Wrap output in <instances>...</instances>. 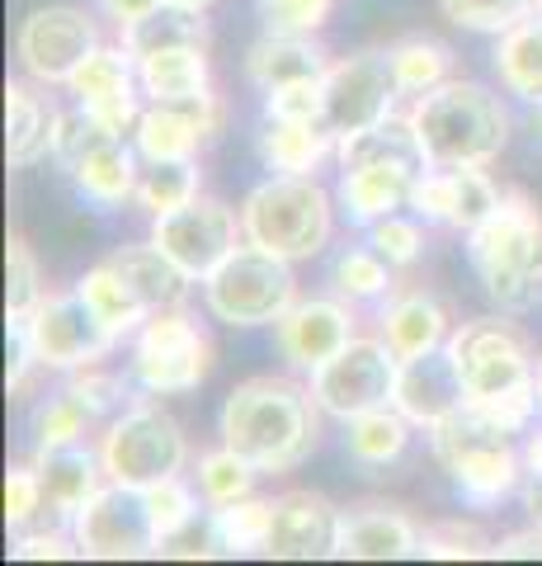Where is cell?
Returning <instances> with one entry per match:
<instances>
[{"instance_id":"7bdbcfd3","label":"cell","mask_w":542,"mask_h":566,"mask_svg":"<svg viewBox=\"0 0 542 566\" xmlns=\"http://www.w3.org/2000/svg\"><path fill=\"white\" fill-rule=\"evenodd\" d=\"M542 6V0H439L444 20L471 33H504Z\"/></svg>"},{"instance_id":"d6a6232c","label":"cell","mask_w":542,"mask_h":566,"mask_svg":"<svg viewBox=\"0 0 542 566\" xmlns=\"http://www.w3.org/2000/svg\"><path fill=\"white\" fill-rule=\"evenodd\" d=\"M137 81H142L147 99H184L213 91L208 85V48H170L137 57Z\"/></svg>"},{"instance_id":"ac0fdd59","label":"cell","mask_w":542,"mask_h":566,"mask_svg":"<svg viewBox=\"0 0 542 566\" xmlns=\"http://www.w3.org/2000/svg\"><path fill=\"white\" fill-rule=\"evenodd\" d=\"M66 91L76 95V104L95 123H104L109 133H132L142 118V81H137V62L128 57V48H99L85 57V66L66 81Z\"/></svg>"},{"instance_id":"bcb514c9","label":"cell","mask_w":542,"mask_h":566,"mask_svg":"<svg viewBox=\"0 0 542 566\" xmlns=\"http://www.w3.org/2000/svg\"><path fill=\"white\" fill-rule=\"evenodd\" d=\"M491 543L477 524H463V520H444L419 534V557H444V562H471V557H486Z\"/></svg>"},{"instance_id":"e0dca14e","label":"cell","mask_w":542,"mask_h":566,"mask_svg":"<svg viewBox=\"0 0 542 566\" xmlns=\"http://www.w3.org/2000/svg\"><path fill=\"white\" fill-rule=\"evenodd\" d=\"M500 193L504 189H496L486 166H429L415 180L411 212L425 222L453 227V232H471L496 212Z\"/></svg>"},{"instance_id":"4fadbf2b","label":"cell","mask_w":542,"mask_h":566,"mask_svg":"<svg viewBox=\"0 0 542 566\" xmlns=\"http://www.w3.org/2000/svg\"><path fill=\"white\" fill-rule=\"evenodd\" d=\"M10 331L24 335L39 368H57V374H76L85 364H99L118 345L81 293L43 297L24 322H10Z\"/></svg>"},{"instance_id":"f546056e","label":"cell","mask_w":542,"mask_h":566,"mask_svg":"<svg viewBox=\"0 0 542 566\" xmlns=\"http://www.w3.org/2000/svg\"><path fill=\"white\" fill-rule=\"evenodd\" d=\"M109 264L118 274H124V283L137 293V303H142L147 312H161V307H180V297L189 289L184 270L174 264L156 241H137V245H118V251L109 255Z\"/></svg>"},{"instance_id":"ee69618b","label":"cell","mask_w":542,"mask_h":566,"mask_svg":"<svg viewBox=\"0 0 542 566\" xmlns=\"http://www.w3.org/2000/svg\"><path fill=\"white\" fill-rule=\"evenodd\" d=\"M39 303H43L39 260H33L24 237H10V245H6V316L10 322H24Z\"/></svg>"},{"instance_id":"db71d44e","label":"cell","mask_w":542,"mask_h":566,"mask_svg":"<svg viewBox=\"0 0 542 566\" xmlns=\"http://www.w3.org/2000/svg\"><path fill=\"white\" fill-rule=\"evenodd\" d=\"M523 510H529V520L542 524V430L529 434V444H523Z\"/></svg>"},{"instance_id":"6da1fadb","label":"cell","mask_w":542,"mask_h":566,"mask_svg":"<svg viewBox=\"0 0 542 566\" xmlns=\"http://www.w3.org/2000/svg\"><path fill=\"white\" fill-rule=\"evenodd\" d=\"M317 397L311 387H297L293 378H246L222 401V444L236 449L259 472H288L307 463L317 449Z\"/></svg>"},{"instance_id":"f35d334b","label":"cell","mask_w":542,"mask_h":566,"mask_svg":"<svg viewBox=\"0 0 542 566\" xmlns=\"http://www.w3.org/2000/svg\"><path fill=\"white\" fill-rule=\"evenodd\" d=\"M392 71H396L401 95H425V91H434V85L448 81L453 52L439 39H425V33H415V39L392 43Z\"/></svg>"},{"instance_id":"4dcf8cb0","label":"cell","mask_w":542,"mask_h":566,"mask_svg":"<svg viewBox=\"0 0 542 566\" xmlns=\"http://www.w3.org/2000/svg\"><path fill=\"white\" fill-rule=\"evenodd\" d=\"M496 76L510 95L542 104V6L514 29L496 33Z\"/></svg>"},{"instance_id":"484cf974","label":"cell","mask_w":542,"mask_h":566,"mask_svg":"<svg viewBox=\"0 0 542 566\" xmlns=\"http://www.w3.org/2000/svg\"><path fill=\"white\" fill-rule=\"evenodd\" d=\"M255 151L274 175H311L326 156H336V133L321 118H269L259 123Z\"/></svg>"},{"instance_id":"52a82bcc","label":"cell","mask_w":542,"mask_h":566,"mask_svg":"<svg viewBox=\"0 0 542 566\" xmlns=\"http://www.w3.org/2000/svg\"><path fill=\"white\" fill-rule=\"evenodd\" d=\"M297 303L293 260L265 251L255 241H241L213 274L203 279V307L222 326H274Z\"/></svg>"},{"instance_id":"8fae6325","label":"cell","mask_w":542,"mask_h":566,"mask_svg":"<svg viewBox=\"0 0 542 566\" xmlns=\"http://www.w3.org/2000/svg\"><path fill=\"white\" fill-rule=\"evenodd\" d=\"M396 374H401V359L382 335L378 340L354 335L340 354H330L321 368H311V397H317L326 416L354 420L363 411H378V406H392Z\"/></svg>"},{"instance_id":"3957f363","label":"cell","mask_w":542,"mask_h":566,"mask_svg":"<svg viewBox=\"0 0 542 566\" xmlns=\"http://www.w3.org/2000/svg\"><path fill=\"white\" fill-rule=\"evenodd\" d=\"M467 264L500 312H529L542 297V212L529 193L504 189L496 212L467 232Z\"/></svg>"},{"instance_id":"9a60e30c","label":"cell","mask_w":542,"mask_h":566,"mask_svg":"<svg viewBox=\"0 0 542 566\" xmlns=\"http://www.w3.org/2000/svg\"><path fill=\"white\" fill-rule=\"evenodd\" d=\"M151 241L180 264L189 283H203L241 241H246V232H241V218L222 199L199 193L194 203L151 218Z\"/></svg>"},{"instance_id":"91938a15","label":"cell","mask_w":542,"mask_h":566,"mask_svg":"<svg viewBox=\"0 0 542 566\" xmlns=\"http://www.w3.org/2000/svg\"><path fill=\"white\" fill-rule=\"evenodd\" d=\"M538 397H542V354H538Z\"/></svg>"},{"instance_id":"9c48e42d","label":"cell","mask_w":542,"mask_h":566,"mask_svg":"<svg viewBox=\"0 0 542 566\" xmlns=\"http://www.w3.org/2000/svg\"><path fill=\"white\" fill-rule=\"evenodd\" d=\"M213 368V340L184 307H161L137 326L132 340V382L151 397L194 392Z\"/></svg>"},{"instance_id":"ba28073f","label":"cell","mask_w":542,"mask_h":566,"mask_svg":"<svg viewBox=\"0 0 542 566\" xmlns=\"http://www.w3.org/2000/svg\"><path fill=\"white\" fill-rule=\"evenodd\" d=\"M52 161H57L85 203L95 208H118L137 199V147H128L118 133L76 109L57 114V137H52Z\"/></svg>"},{"instance_id":"c3c4849f","label":"cell","mask_w":542,"mask_h":566,"mask_svg":"<svg viewBox=\"0 0 542 566\" xmlns=\"http://www.w3.org/2000/svg\"><path fill=\"white\" fill-rule=\"evenodd\" d=\"M369 245L387 260V264H415L419 251H425V232H419V222L401 218V212H392V218H378L369 227Z\"/></svg>"},{"instance_id":"d4e9b609","label":"cell","mask_w":542,"mask_h":566,"mask_svg":"<svg viewBox=\"0 0 542 566\" xmlns=\"http://www.w3.org/2000/svg\"><path fill=\"white\" fill-rule=\"evenodd\" d=\"M336 161L340 170H354V166H401L411 175H425L429 170V151L419 142L411 114H387L373 128H363L354 137H340L336 142Z\"/></svg>"},{"instance_id":"d6986e66","label":"cell","mask_w":542,"mask_h":566,"mask_svg":"<svg viewBox=\"0 0 542 566\" xmlns=\"http://www.w3.org/2000/svg\"><path fill=\"white\" fill-rule=\"evenodd\" d=\"M340 538V510L317 491H284L274 495V515H269V543L265 557L278 562H317L336 557Z\"/></svg>"},{"instance_id":"2e32d148","label":"cell","mask_w":542,"mask_h":566,"mask_svg":"<svg viewBox=\"0 0 542 566\" xmlns=\"http://www.w3.org/2000/svg\"><path fill=\"white\" fill-rule=\"evenodd\" d=\"M99 48L104 43L95 20L76 6H39L20 24V39H14L24 76L39 85H66Z\"/></svg>"},{"instance_id":"681fc988","label":"cell","mask_w":542,"mask_h":566,"mask_svg":"<svg viewBox=\"0 0 542 566\" xmlns=\"http://www.w3.org/2000/svg\"><path fill=\"white\" fill-rule=\"evenodd\" d=\"M47 515V495H43V476L39 468H10L6 472V524L10 528H29L33 520Z\"/></svg>"},{"instance_id":"5b68a950","label":"cell","mask_w":542,"mask_h":566,"mask_svg":"<svg viewBox=\"0 0 542 566\" xmlns=\"http://www.w3.org/2000/svg\"><path fill=\"white\" fill-rule=\"evenodd\" d=\"M510 434L514 430H504L477 401L458 406L448 420H439L429 430L434 458H439L453 491L467 505H477V510L500 505L504 495H514L523 486V449H514Z\"/></svg>"},{"instance_id":"cb8c5ba5","label":"cell","mask_w":542,"mask_h":566,"mask_svg":"<svg viewBox=\"0 0 542 566\" xmlns=\"http://www.w3.org/2000/svg\"><path fill=\"white\" fill-rule=\"evenodd\" d=\"M330 57L311 33H265L246 52V76L259 91H278V85H302V81H326Z\"/></svg>"},{"instance_id":"680465c9","label":"cell","mask_w":542,"mask_h":566,"mask_svg":"<svg viewBox=\"0 0 542 566\" xmlns=\"http://www.w3.org/2000/svg\"><path fill=\"white\" fill-rule=\"evenodd\" d=\"M170 6H194V10H208V6H217V0H170Z\"/></svg>"},{"instance_id":"5bb4252c","label":"cell","mask_w":542,"mask_h":566,"mask_svg":"<svg viewBox=\"0 0 542 566\" xmlns=\"http://www.w3.org/2000/svg\"><path fill=\"white\" fill-rule=\"evenodd\" d=\"M72 538L81 547V557H99V562H132V557H151L161 547L147 495L132 486H118V482H104L76 510Z\"/></svg>"},{"instance_id":"e575fe53","label":"cell","mask_w":542,"mask_h":566,"mask_svg":"<svg viewBox=\"0 0 542 566\" xmlns=\"http://www.w3.org/2000/svg\"><path fill=\"white\" fill-rule=\"evenodd\" d=\"M76 293L85 297V303H91V312L99 316L104 331H109L114 340H124V335H132V331L151 316L142 303H137V293L128 289L124 274H118L109 260L95 264V270H85V279L76 283Z\"/></svg>"},{"instance_id":"4316f807","label":"cell","mask_w":542,"mask_h":566,"mask_svg":"<svg viewBox=\"0 0 542 566\" xmlns=\"http://www.w3.org/2000/svg\"><path fill=\"white\" fill-rule=\"evenodd\" d=\"M419 175L401 170V166H354L340 175V208L349 222L359 227H373L378 218H392V212L411 208V193H415Z\"/></svg>"},{"instance_id":"603a6c76","label":"cell","mask_w":542,"mask_h":566,"mask_svg":"<svg viewBox=\"0 0 542 566\" xmlns=\"http://www.w3.org/2000/svg\"><path fill=\"white\" fill-rule=\"evenodd\" d=\"M33 468L43 476L47 515L57 524H72L76 510L109 482V476H104V463H99V449H85V444H62V449L33 453Z\"/></svg>"},{"instance_id":"1f68e13d","label":"cell","mask_w":542,"mask_h":566,"mask_svg":"<svg viewBox=\"0 0 542 566\" xmlns=\"http://www.w3.org/2000/svg\"><path fill=\"white\" fill-rule=\"evenodd\" d=\"M124 33V48L128 57H151V52H170V48H208V20L203 10L194 6H170V0H161L147 20H137Z\"/></svg>"},{"instance_id":"8d00e7d4","label":"cell","mask_w":542,"mask_h":566,"mask_svg":"<svg viewBox=\"0 0 542 566\" xmlns=\"http://www.w3.org/2000/svg\"><path fill=\"white\" fill-rule=\"evenodd\" d=\"M269 515H274V501H259V495H241V501H232V505H213L208 538H213V547H222V553H232V557L265 553Z\"/></svg>"},{"instance_id":"83f0119b","label":"cell","mask_w":542,"mask_h":566,"mask_svg":"<svg viewBox=\"0 0 542 566\" xmlns=\"http://www.w3.org/2000/svg\"><path fill=\"white\" fill-rule=\"evenodd\" d=\"M52 137H57V109L33 91L29 81L6 85V156L14 170L52 156Z\"/></svg>"},{"instance_id":"7c38bea8","label":"cell","mask_w":542,"mask_h":566,"mask_svg":"<svg viewBox=\"0 0 542 566\" xmlns=\"http://www.w3.org/2000/svg\"><path fill=\"white\" fill-rule=\"evenodd\" d=\"M396 95L401 85L392 71V48H363L344 62H330L321 81V123L336 133V142L354 137L387 114H396L392 109Z\"/></svg>"},{"instance_id":"d590c367","label":"cell","mask_w":542,"mask_h":566,"mask_svg":"<svg viewBox=\"0 0 542 566\" xmlns=\"http://www.w3.org/2000/svg\"><path fill=\"white\" fill-rule=\"evenodd\" d=\"M344 424H349L344 449L363 468H387L411 444V420L401 416L396 406H378V411H363V416L344 420Z\"/></svg>"},{"instance_id":"f6af8a7d","label":"cell","mask_w":542,"mask_h":566,"mask_svg":"<svg viewBox=\"0 0 542 566\" xmlns=\"http://www.w3.org/2000/svg\"><path fill=\"white\" fill-rule=\"evenodd\" d=\"M142 495H147V510H151V524H156V534H161V543L180 538L184 528L199 520V495L189 491L180 476H166V482L147 486Z\"/></svg>"},{"instance_id":"74e56055","label":"cell","mask_w":542,"mask_h":566,"mask_svg":"<svg viewBox=\"0 0 542 566\" xmlns=\"http://www.w3.org/2000/svg\"><path fill=\"white\" fill-rule=\"evenodd\" d=\"M199 199V161L194 156H180V161H142L137 175V208L161 218L184 203Z\"/></svg>"},{"instance_id":"f5cc1de1","label":"cell","mask_w":542,"mask_h":566,"mask_svg":"<svg viewBox=\"0 0 542 566\" xmlns=\"http://www.w3.org/2000/svg\"><path fill=\"white\" fill-rule=\"evenodd\" d=\"M10 553L20 562H43V557H76L81 547H76V538H66L62 528L52 524V528H33V534H29V528H20V538H14Z\"/></svg>"},{"instance_id":"b9f144b4","label":"cell","mask_w":542,"mask_h":566,"mask_svg":"<svg viewBox=\"0 0 542 566\" xmlns=\"http://www.w3.org/2000/svg\"><path fill=\"white\" fill-rule=\"evenodd\" d=\"M330 279H336V289L344 297L369 303V297H382L392 289V264L382 260L373 245H349V251L336 255V270H330Z\"/></svg>"},{"instance_id":"f907efd6","label":"cell","mask_w":542,"mask_h":566,"mask_svg":"<svg viewBox=\"0 0 542 566\" xmlns=\"http://www.w3.org/2000/svg\"><path fill=\"white\" fill-rule=\"evenodd\" d=\"M66 387L91 406V416H104V411H114V406H124L128 397V378H118V374H104L99 364H85L76 368L72 378H66Z\"/></svg>"},{"instance_id":"30bf717a","label":"cell","mask_w":542,"mask_h":566,"mask_svg":"<svg viewBox=\"0 0 542 566\" xmlns=\"http://www.w3.org/2000/svg\"><path fill=\"white\" fill-rule=\"evenodd\" d=\"M184 434L161 406H147L137 401L118 416L109 430L99 439V463H104V476L118 486H132V491H147L166 476H180L184 468Z\"/></svg>"},{"instance_id":"8992f818","label":"cell","mask_w":542,"mask_h":566,"mask_svg":"<svg viewBox=\"0 0 542 566\" xmlns=\"http://www.w3.org/2000/svg\"><path fill=\"white\" fill-rule=\"evenodd\" d=\"M330 193L311 180V175H269L255 185L241 203V232L246 241L265 245V251L284 260H311L326 251L330 241Z\"/></svg>"},{"instance_id":"f1b7e54d","label":"cell","mask_w":542,"mask_h":566,"mask_svg":"<svg viewBox=\"0 0 542 566\" xmlns=\"http://www.w3.org/2000/svg\"><path fill=\"white\" fill-rule=\"evenodd\" d=\"M448 335V312L429 293H396L382 312V340L392 345L396 359H419L429 349H444Z\"/></svg>"},{"instance_id":"7a4b0ae2","label":"cell","mask_w":542,"mask_h":566,"mask_svg":"<svg viewBox=\"0 0 542 566\" xmlns=\"http://www.w3.org/2000/svg\"><path fill=\"white\" fill-rule=\"evenodd\" d=\"M448 354L458 364V378L467 387V401L491 411L504 430H529L538 416V359L523 331L500 322V316H481L448 335Z\"/></svg>"},{"instance_id":"ab89813d","label":"cell","mask_w":542,"mask_h":566,"mask_svg":"<svg viewBox=\"0 0 542 566\" xmlns=\"http://www.w3.org/2000/svg\"><path fill=\"white\" fill-rule=\"evenodd\" d=\"M255 472L246 458H241L236 449H208L199 458V491H203V501L208 505H232L241 501V495H251L255 491Z\"/></svg>"},{"instance_id":"277c9868","label":"cell","mask_w":542,"mask_h":566,"mask_svg":"<svg viewBox=\"0 0 542 566\" xmlns=\"http://www.w3.org/2000/svg\"><path fill=\"white\" fill-rule=\"evenodd\" d=\"M411 123L429 151V166H491L510 142V114L481 81H444L415 95Z\"/></svg>"},{"instance_id":"11a10c76","label":"cell","mask_w":542,"mask_h":566,"mask_svg":"<svg viewBox=\"0 0 542 566\" xmlns=\"http://www.w3.org/2000/svg\"><path fill=\"white\" fill-rule=\"evenodd\" d=\"M491 557H504V562H542V524L533 528H523V534H510V538H500L491 547Z\"/></svg>"},{"instance_id":"9f6ffc18","label":"cell","mask_w":542,"mask_h":566,"mask_svg":"<svg viewBox=\"0 0 542 566\" xmlns=\"http://www.w3.org/2000/svg\"><path fill=\"white\" fill-rule=\"evenodd\" d=\"M156 6H161V0H99V10L109 14L118 29H128V24H137V20H147Z\"/></svg>"},{"instance_id":"ffe728a7","label":"cell","mask_w":542,"mask_h":566,"mask_svg":"<svg viewBox=\"0 0 542 566\" xmlns=\"http://www.w3.org/2000/svg\"><path fill=\"white\" fill-rule=\"evenodd\" d=\"M274 340L293 368L311 374V368H321L330 354H340L354 340V312L340 297H302L274 322Z\"/></svg>"},{"instance_id":"6f0895ef","label":"cell","mask_w":542,"mask_h":566,"mask_svg":"<svg viewBox=\"0 0 542 566\" xmlns=\"http://www.w3.org/2000/svg\"><path fill=\"white\" fill-rule=\"evenodd\" d=\"M529 128H533V142L542 147V104H533V118H529Z\"/></svg>"},{"instance_id":"44dd1931","label":"cell","mask_w":542,"mask_h":566,"mask_svg":"<svg viewBox=\"0 0 542 566\" xmlns=\"http://www.w3.org/2000/svg\"><path fill=\"white\" fill-rule=\"evenodd\" d=\"M392 406L411 424H425V430H434V424L448 420L458 406H467V387L458 378V364H453L448 345L419 354V359H401Z\"/></svg>"},{"instance_id":"60d3db41","label":"cell","mask_w":542,"mask_h":566,"mask_svg":"<svg viewBox=\"0 0 542 566\" xmlns=\"http://www.w3.org/2000/svg\"><path fill=\"white\" fill-rule=\"evenodd\" d=\"M85 424H91V406H85L72 387H62L57 397H47L33 416V453L43 449H62V444H81Z\"/></svg>"},{"instance_id":"7402d4cb","label":"cell","mask_w":542,"mask_h":566,"mask_svg":"<svg viewBox=\"0 0 542 566\" xmlns=\"http://www.w3.org/2000/svg\"><path fill=\"white\" fill-rule=\"evenodd\" d=\"M336 557L344 562H401L419 557V528L392 505H354L340 510Z\"/></svg>"},{"instance_id":"7dc6e473","label":"cell","mask_w":542,"mask_h":566,"mask_svg":"<svg viewBox=\"0 0 542 566\" xmlns=\"http://www.w3.org/2000/svg\"><path fill=\"white\" fill-rule=\"evenodd\" d=\"M336 0H255L265 33H317Z\"/></svg>"},{"instance_id":"816d5d0a","label":"cell","mask_w":542,"mask_h":566,"mask_svg":"<svg viewBox=\"0 0 542 566\" xmlns=\"http://www.w3.org/2000/svg\"><path fill=\"white\" fill-rule=\"evenodd\" d=\"M265 114L269 118H321V81L278 85V91L265 95Z\"/></svg>"},{"instance_id":"836d02e7","label":"cell","mask_w":542,"mask_h":566,"mask_svg":"<svg viewBox=\"0 0 542 566\" xmlns=\"http://www.w3.org/2000/svg\"><path fill=\"white\" fill-rule=\"evenodd\" d=\"M199 142H208L199 123L184 109H174V104H147L132 128V147L142 161H180V156L199 151Z\"/></svg>"}]
</instances>
